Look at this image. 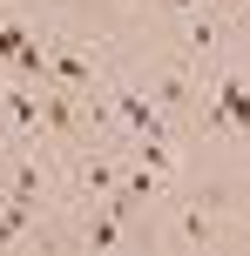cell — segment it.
Segmentation results:
<instances>
[{"mask_svg":"<svg viewBox=\"0 0 250 256\" xmlns=\"http://www.w3.org/2000/svg\"><path fill=\"white\" fill-rule=\"evenodd\" d=\"M48 81H61V88H75V94H102L108 88L102 61H95V48L81 34H48ZM48 81H41V88H48Z\"/></svg>","mask_w":250,"mask_h":256,"instance_id":"obj_1","label":"cell"},{"mask_svg":"<svg viewBox=\"0 0 250 256\" xmlns=\"http://www.w3.org/2000/svg\"><path fill=\"white\" fill-rule=\"evenodd\" d=\"M203 122H196V135H250V81L243 74H216L210 81V94H203Z\"/></svg>","mask_w":250,"mask_h":256,"instance_id":"obj_2","label":"cell"},{"mask_svg":"<svg viewBox=\"0 0 250 256\" xmlns=\"http://www.w3.org/2000/svg\"><path fill=\"white\" fill-rule=\"evenodd\" d=\"M122 155H108V148H95V142H81L75 148V162H68V189L81 196V202H108V196L122 189Z\"/></svg>","mask_w":250,"mask_h":256,"instance_id":"obj_3","label":"cell"},{"mask_svg":"<svg viewBox=\"0 0 250 256\" xmlns=\"http://www.w3.org/2000/svg\"><path fill=\"white\" fill-rule=\"evenodd\" d=\"M108 108H115L122 135H135V142L169 135V115H162V108H156V94H149V88H135V81H108Z\"/></svg>","mask_w":250,"mask_h":256,"instance_id":"obj_4","label":"cell"},{"mask_svg":"<svg viewBox=\"0 0 250 256\" xmlns=\"http://www.w3.org/2000/svg\"><path fill=\"white\" fill-rule=\"evenodd\" d=\"M176 222H169V236H176V243H216V209H223V202H216V189H203V196H176Z\"/></svg>","mask_w":250,"mask_h":256,"instance_id":"obj_5","label":"cell"},{"mask_svg":"<svg viewBox=\"0 0 250 256\" xmlns=\"http://www.w3.org/2000/svg\"><path fill=\"white\" fill-rule=\"evenodd\" d=\"M149 94H156L162 115H189V108L203 102V94H196V74H189V54H176V61L162 68L156 81H149Z\"/></svg>","mask_w":250,"mask_h":256,"instance_id":"obj_6","label":"cell"},{"mask_svg":"<svg viewBox=\"0 0 250 256\" xmlns=\"http://www.w3.org/2000/svg\"><path fill=\"white\" fill-rule=\"evenodd\" d=\"M0 196H14V202H48V168L34 162V155H7L0 162Z\"/></svg>","mask_w":250,"mask_h":256,"instance_id":"obj_7","label":"cell"},{"mask_svg":"<svg viewBox=\"0 0 250 256\" xmlns=\"http://www.w3.org/2000/svg\"><path fill=\"white\" fill-rule=\"evenodd\" d=\"M216 34H223V27H216V14H210V7L183 14V54H210V48H216Z\"/></svg>","mask_w":250,"mask_h":256,"instance_id":"obj_8","label":"cell"},{"mask_svg":"<svg viewBox=\"0 0 250 256\" xmlns=\"http://www.w3.org/2000/svg\"><path fill=\"white\" fill-rule=\"evenodd\" d=\"M27 40H34V27H21V20H0V61H21V48H27Z\"/></svg>","mask_w":250,"mask_h":256,"instance_id":"obj_9","label":"cell"},{"mask_svg":"<svg viewBox=\"0 0 250 256\" xmlns=\"http://www.w3.org/2000/svg\"><path fill=\"white\" fill-rule=\"evenodd\" d=\"M162 7H169V14H196L203 0H162Z\"/></svg>","mask_w":250,"mask_h":256,"instance_id":"obj_10","label":"cell"},{"mask_svg":"<svg viewBox=\"0 0 250 256\" xmlns=\"http://www.w3.org/2000/svg\"><path fill=\"white\" fill-rule=\"evenodd\" d=\"M237 20H243V27H250V0H237Z\"/></svg>","mask_w":250,"mask_h":256,"instance_id":"obj_11","label":"cell"},{"mask_svg":"<svg viewBox=\"0 0 250 256\" xmlns=\"http://www.w3.org/2000/svg\"><path fill=\"white\" fill-rule=\"evenodd\" d=\"M7 7H14V0H0V20H7Z\"/></svg>","mask_w":250,"mask_h":256,"instance_id":"obj_12","label":"cell"},{"mask_svg":"<svg viewBox=\"0 0 250 256\" xmlns=\"http://www.w3.org/2000/svg\"><path fill=\"white\" fill-rule=\"evenodd\" d=\"M135 7H156V0H135Z\"/></svg>","mask_w":250,"mask_h":256,"instance_id":"obj_13","label":"cell"}]
</instances>
